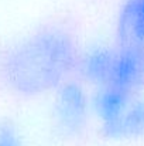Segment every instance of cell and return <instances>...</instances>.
Returning <instances> with one entry per match:
<instances>
[{
	"instance_id": "1",
	"label": "cell",
	"mask_w": 144,
	"mask_h": 146,
	"mask_svg": "<svg viewBox=\"0 0 144 146\" xmlns=\"http://www.w3.org/2000/svg\"><path fill=\"white\" fill-rule=\"evenodd\" d=\"M81 47L61 26H44L13 43L0 58L4 85L20 97L52 94L75 77Z\"/></svg>"
},
{
	"instance_id": "2",
	"label": "cell",
	"mask_w": 144,
	"mask_h": 146,
	"mask_svg": "<svg viewBox=\"0 0 144 146\" xmlns=\"http://www.w3.org/2000/svg\"><path fill=\"white\" fill-rule=\"evenodd\" d=\"M92 115L102 135L114 142L144 138V94L100 87L92 94Z\"/></svg>"
},
{
	"instance_id": "3",
	"label": "cell",
	"mask_w": 144,
	"mask_h": 146,
	"mask_svg": "<svg viewBox=\"0 0 144 146\" xmlns=\"http://www.w3.org/2000/svg\"><path fill=\"white\" fill-rule=\"evenodd\" d=\"M89 87L76 77L65 81L51 95V119L54 129L64 138L74 139L85 133L92 115Z\"/></svg>"
},
{
	"instance_id": "4",
	"label": "cell",
	"mask_w": 144,
	"mask_h": 146,
	"mask_svg": "<svg viewBox=\"0 0 144 146\" xmlns=\"http://www.w3.org/2000/svg\"><path fill=\"white\" fill-rule=\"evenodd\" d=\"M106 87L144 92V48L114 43Z\"/></svg>"
},
{
	"instance_id": "5",
	"label": "cell",
	"mask_w": 144,
	"mask_h": 146,
	"mask_svg": "<svg viewBox=\"0 0 144 146\" xmlns=\"http://www.w3.org/2000/svg\"><path fill=\"white\" fill-rule=\"evenodd\" d=\"M112 46L107 44H92L86 48H81L75 77L89 88L106 87L110 71Z\"/></svg>"
},
{
	"instance_id": "6",
	"label": "cell",
	"mask_w": 144,
	"mask_h": 146,
	"mask_svg": "<svg viewBox=\"0 0 144 146\" xmlns=\"http://www.w3.org/2000/svg\"><path fill=\"white\" fill-rule=\"evenodd\" d=\"M116 41L144 48V0H120L116 14Z\"/></svg>"
},
{
	"instance_id": "7",
	"label": "cell",
	"mask_w": 144,
	"mask_h": 146,
	"mask_svg": "<svg viewBox=\"0 0 144 146\" xmlns=\"http://www.w3.org/2000/svg\"><path fill=\"white\" fill-rule=\"evenodd\" d=\"M0 146H24L21 135L13 125L0 126Z\"/></svg>"
}]
</instances>
